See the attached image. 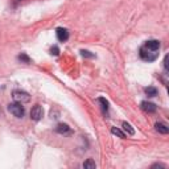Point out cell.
<instances>
[{"mask_svg":"<svg viewBox=\"0 0 169 169\" xmlns=\"http://www.w3.org/2000/svg\"><path fill=\"white\" fill-rule=\"evenodd\" d=\"M95 167H97V165H95V162L91 159L86 160L83 162V168H86V169H95Z\"/></svg>","mask_w":169,"mask_h":169,"instance_id":"obj_13","label":"cell"},{"mask_svg":"<svg viewBox=\"0 0 169 169\" xmlns=\"http://www.w3.org/2000/svg\"><path fill=\"white\" fill-rule=\"evenodd\" d=\"M111 134L116 135L118 137H122V139H124V137H125V134H124V132H123L122 130H119V128H115V127L111 128Z\"/></svg>","mask_w":169,"mask_h":169,"instance_id":"obj_12","label":"cell"},{"mask_svg":"<svg viewBox=\"0 0 169 169\" xmlns=\"http://www.w3.org/2000/svg\"><path fill=\"white\" fill-rule=\"evenodd\" d=\"M12 97H13L15 102H19V103H27L30 100V95L25 91H21V90H15L12 93Z\"/></svg>","mask_w":169,"mask_h":169,"instance_id":"obj_3","label":"cell"},{"mask_svg":"<svg viewBox=\"0 0 169 169\" xmlns=\"http://www.w3.org/2000/svg\"><path fill=\"white\" fill-rule=\"evenodd\" d=\"M145 49H148V50H152V52H159L160 49V41L159 40H149V41H147L145 44L143 45Z\"/></svg>","mask_w":169,"mask_h":169,"instance_id":"obj_5","label":"cell"},{"mask_svg":"<svg viewBox=\"0 0 169 169\" xmlns=\"http://www.w3.org/2000/svg\"><path fill=\"white\" fill-rule=\"evenodd\" d=\"M42 115H44V110H42V107L40 104H36V106L32 107V110H30V118L33 120H36V122L40 120L42 118Z\"/></svg>","mask_w":169,"mask_h":169,"instance_id":"obj_4","label":"cell"},{"mask_svg":"<svg viewBox=\"0 0 169 169\" xmlns=\"http://www.w3.org/2000/svg\"><path fill=\"white\" fill-rule=\"evenodd\" d=\"M57 38L60 40L61 42H65L69 40V32H67V29L65 28H57Z\"/></svg>","mask_w":169,"mask_h":169,"instance_id":"obj_6","label":"cell"},{"mask_svg":"<svg viewBox=\"0 0 169 169\" xmlns=\"http://www.w3.org/2000/svg\"><path fill=\"white\" fill-rule=\"evenodd\" d=\"M152 168H164V165H161V164H155V165H152Z\"/></svg>","mask_w":169,"mask_h":169,"instance_id":"obj_19","label":"cell"},{"mask_svg":"<svg viewBox=\"0 0 169 169\" xmlns=\"http://www.w3.org/2000/svg\"><path fill=\"white\" fill-rule=\"evenodd\" d=\"M56 131L58 132V134H67V132L70 131V127L67 124H65V123H60V124L56 127Z\"/></svg>","mask_w":169,"mask_h":169,"instance_id":"obj_9","label":"cell"},{"mask_svg":"<svg viewBox=\"0 0 169 169\" xmlns=\"http://www.w3.org/2000/svg\"><path fill=\"white\" fill-rule=\"evenodd\" d=\"M155 128H156V131L160 132V134H162V135H167L168 132H169V128L164 124V123H156Z\"/></svg>","mask_w":169,"mask_h":169,"instance_id":"obj_8","label":"cell"},{"mask_svg":"<svg viewBox=\"0 0 169 169\" xmlns=\"http://www.w3.org/2000/svg\"><path fill=\"white\" fill-rule=\"evenodd\" d=\"M140 57L143 58L144 61H147V62H152V61L157 60L159 53H157V52L148 50V49H145L144 46H141L140 48Z\"/></svg>","mask_w":169,"mask_h":169,"instance_id":"obj_2","label":"cell"},{"mask_svg":"<svg viewBox=\"0 0 169 169\" xmlns=\"http://www.w3.org/2000/svg\"><path fill=\"white\" fill-rule=\"evenodd\" d=\"M81 54H82L83 57H86V58H94V57H95L94 54H91V52H89V50H83V49L81 50Z\"/></svg>","mask_w":169,"mask_h":169,"instance_id":"obj_16","label":"cell"},{"mask_svg":"<svg viewBox=\"0 0 169 169\" xmlns=\"http://www.w3.org/2000/svg\"><path fill=\"white\" fill-rule=\"evenodd\" d=\"M144 91H145V94L148 95V97H151V98L156 97V95L159 94V90L155 87V86H148V87H145V90H144Z\"/></svg>","mask_w":169,"mask_h":169,"instance_id":"obj_10","label":"cell"},{"mask_svg":"<svg viewBox=\"0 0 169 169\" xmlns=\"http://www.w3.org/2000/svg\"><path fill=\"white\" fill-rule=\"evenodd\" d=\"M19 60L21 61V62H24V63H30V58L27 56L25 53H21L19 56Z\"/></svg>","mask_w":169,"mask_h":169,"instance_id":"obj_14","label":"cell"},{"mask_svg":"<svg viewBox=\"0 0 169 169\" xmlns=\"http://www.w3.org/2000/svg\"><path fill=\"white\" fill-rule=\"evenodd\" d=\"M141 108H143L145 112H155L156 110H157V107H156L155 103L144 100V102H141Z\"/></svg>","mask_w":169,"mask_h":169,"instance_id":"obj_7","label":"cell"},{"mask_svg":"<svg viewBox=\"0 0 169 169\" xmlns=\"http://www.w3.org/2000/svg\"><path fill=\"white\" fill-rule=\"evenodd\" d=\"M98 102L102 103V107H103L104 111H107V110H108V102H107L104 98H98Z\"/></svg>","mask_w":169,"mask_h":169,"instance_id":"obj_15","label":"cell"},{"mask_svg":"<svg viewBox=\"0 0 169 169\" xmlns=\"http://www.w3.org/2000/svg\"><path fill=\"white\" fill-rule=\"evenodd\" d=\"M8 111H10L13 116H16V118H23L24 114H25V110H24L23 103H19V102L11 103L10 106H8Z\"/></svg>","mask_w":169,"mask_h":169,"instance_id":"obj_1","label":"cell"},{"mask_svg":"<svg viewBox=\"0 0 169 169\" xmlns=\"http://www.w3.org/2000/svg\"><path fill=\"white\" fill-rule=\"evenodd\" d=\"M122 127H123V130H124L125 132H127L128 135H135V130L134 128H132V125L130 124V123H127V122H123L122 123Z\"/></svg>","mask_w":169,"mask_h":169,"instance_id":"obj_11","label":"cell"},{"mask_svg":"<svg viewBox=\"0 0 169 169\" xmlns=\"http://www.w3.org/2000/svg\"><path fill=\"white\" fill-rule=\"evenodd\" d=\"M50 53L53 54V56H58V54H60V49H58L57 45H53V46H52Z\"/></svg>","mask_w":169,"mask_h":169,"instance_id":"obj_17","label":"cell"},{"mask_svg":"<svg viewBox=\"0 0 169 169\" xmlns=\"http://www.w3.org/2000/svg\"><path fill=\"white\" fill-rule=\"evenodd\" d=\"M169 54H167V56H165L164 57V67H165V70H167V72H168V70H169Z\"/></svg>","mask_w":169,"mask_h":169,"instance_id":"obj_18","label":"cell"}]
</instances>
